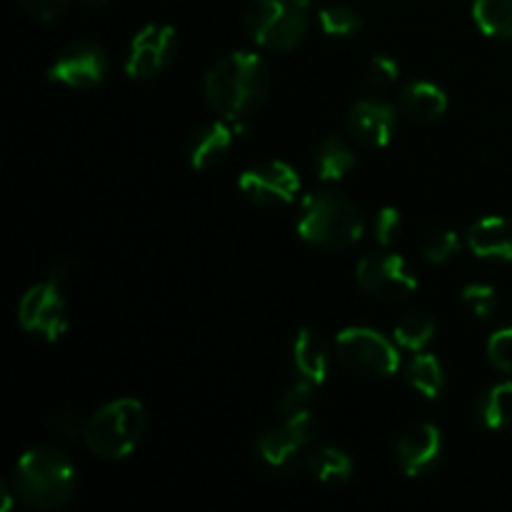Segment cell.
<instances>
[{"instance_id":"6da1fadb","label":"cell","mask_w":512,"mask_h":512,"mask_svg":"<svg viewBox=\"0 0 512 512\" xmlns=\"http://www.w3.org/2000/svg\"><path fill=\"white\" fill-rule=\"evenodd\" d=\"M273 88L270 65L250 50H235L210 65L205 75L208 105L230 123L250 118L268 100Z\"/></svg>"},{"instance_id":"7a4b0ae2","label":"cell","mask_w":512,"mask_h":512,"mask_svg":"<svg viewBox=\"0 0 512 512\" xmlns=\"http://www.w3.org/2000/svg\"><path fill=\"white\" fill-rule=\"evenodd\" d=\"M10 485L15 498L33 510H58L75 493V468L68 455L50 445L25 450L15 463Z\"/></svg>"},{"instance_id":"3957f363","label":"cell","mask_w":512,"mask_h":512,"mask_svg":"<svg viewBox=\"0 0 512 512\" xmlns=\"http://www.w3.org/2000/svg\"><path fill=\"white\" fill-rule=\"evenodd\" d=\"M295 230L308 245L320 250H345L365 235L358 205L335 190H315L300 203Z\"/></svg>"},{"instance_id":"277c9868","label":"cell","mask_w":512,"mask_h":512,"mask_svg":"<svg viewBox=\"0 0 512 512\" xmlns=\"http://www.w3.org/2000/svg\"><path fill=\"white\" fill-rule=\"evenodd\" d=\"M145 433H148L145 405L135 398H118L95 410L93 418L85 423L83 440L90 453L98 458L120 460L138 448Z\"/></svg>"},{"instance_id":"5b68a950","label":"cell","mask_w":512,"mask_h":512,"mask_svg":"<svg viewBox=\"0 0 512 512\" xmlns=\"http://www.w3.org/2000/svg\"><path fill=\"white\" fill-rule=\"evenodd\" d=\"M310 0H250L243 10V28L265 50H293L308 38Z\"/></svg>"},{"instance_id":"8992f818","label":"cell","mask_w":512,"mask_h":512,"mask_svg":"<svg viewBox=\"0 0 512 512\" xmlns=\"http://www.w3.org/2000/svg\"><path fill=\"white\" fill-rule=\"evenodd\" d=\"M333 348L340 365L358 378L385 380L400 370L398 345L373 328H345Z\"/></svg>"},{"instance_id":"52a82bcc","label":"cell","mask_w":512,"mask_h":512,"mask_svg":"<svg viewBox=\"0 0 512 512\" xmlns=\"http://www.w3.org/2000/svg\"><path fill=\"white\" fill-rule=\"evenodd\" d=\"M18 323L25 333L55 343L68 330V303H65L60 285L45 278L35 283L18 303Z\"/></svg>"},{"instance_id":"ba28073f","label":"cell","mask_w":512,"mask_h":512,"mask_svg":"<svg viewBox=\"0 0 512 512\" xmlns=\"http://www.w3.org/2000/svg\"><path fill=\"white\" fill-rule=\"evenodd\" d=\"M355 280L360 288L383 303H403L418 290V278L408 260L395 253H375L358 263Z\"/></svg>"},{"instance_id":"9c48e42d","label":"cell","mask_w":512,"mask_h":512,"mask_svg":"<svg viewBox=\"0 0 512 512\" xmlns=\"http://www.w3.org/2000/svg\"><path fill=\"white\" fill-rule=\"evenodd\" d=\"M238 188L258 208H285L300 193V175L283 160H263L240 175Z\"/></svg>"},{"instance_id":"30bf717a","label":"cell","mask_w":512,"mask_h":512,"mask_svg":"<svg viewBox=\"0 0 512 512\" xmlns=\"http://www.w3.org/2000/svg\"><path fill=\"white\" fill-rule=\"evenodd\" d=\"M178 53V33L168 23H150L135 33L125 55V73L133 80H153Z\"/></svg>"},{"instance_id":"8fae6325","label":"cell","mask_w":512,"mask_h":512,"mask_svg":"<svg viewBox=\"0 0 512 512\" xmlns=\"http://www.w3.org/2000/svg\"><path fill=\"white\" fill-rule=\"evenodd\" d=\"M108 53L93 40H73L65 45L48 68L53 83L73 90H88L103 83L108 75Z\"/></svg>"},{"instance_id":"7c38bea8","label":"cell","mask_w":512,"mask_h":512,"mask_svg":"<svg viewBox=\"0 0 512 512\" xmlns=\"http://www.w3.org/2000/svg\"><path fill=\"white\" fill-rule=\"evenodd\" d=\"M345 128H348L350 138L363 148H385L398 128V113H395L393 103L378 98V95H370V98H360L358 103L350 105L348 115H345Z\"/></svg>"},{"instance_id":"4fadbf2b","label":"cell","mask_w":512,"mask_h":512,"mask_svg":"<svg viewBox=\"0 0 512 512\" xmlns=\"http://www.w3.org/2000/svg\"><path fill=\"white\" fill-rule=\"evenodd\" d=\"M395 450L405 475L410 478L428 475L443 458V433L433 423H418L400 435Z\"/></svg>"},{"instance_id":"5bb4252c","label":"cell","mask_w":512,"mask_h":512,"mask_svg":"<svg viewBox=\"0 0 512 512\" xmlns=\"http://www.w3.org/2000/svg\"><path fill=\"white\" fill-rule=\"evenodd\" d=\"M243 123V120H240ZM240 123H230V120H213V123H205L190 135L188 145V158L190 165L195 170H208L215 168L218 163H223L225 155L233 148V140L238 135Z\"/></svg>"},{"instance_id":"9a60e30c","label":"cell","mask_w":512,"mask_h":512,"mask_svg":"<svg viewBox=\"0 0 512 512\" xmlns=\"http://www.w3.org/2000/svg\"><path fill=\"white\" fill-rule=\"evenodd\" d=\"M303 448L305 445L295 438L293 430L285 423H280L263 430V433L255 438L253 453L263 468L273 470V473H290V470H295V465L300 463V450Z\"/></svg>"},{"instance_id":"2e32d148","label":"cell","mask_w":512,"mask_h":512,"mask_svg":"<svg viewBox=\"0 0 512 512\" xmlns=\"http://www.w3.org/2000/svg\"><path fill=\"white\" fill-rule=\"evenodd\" d=\"M468 248L483 260L512 263V220L500 215L475 220L468 228Z\"/></svg>"},{"instance_id":"e0dca14e","label":"cell","mask_w":512,"mask_h":512,"mask_svg":"<svg viewBox=\"0 0 512 512\" xmlns=\"http://www.w3.org/2000/svg\"><path fill=\"white\" fill-rule=\"evenodd\" d=\"M335 348H330L328 340L313 328L298 330L293 340V368L300 378L320 385L325 383L333 363Z\"/></svg>"},{"instance_id":"ac0fdd59","label":"cell","mask_w":512,"mask_h":512,"mask_svg":"<svg viewBox=\"0 0 512 512\" xmlns=\"http://www.w3.org/2000/svg\"><path fill=\"white\" fill-rule=\"evenodd\" d=\"M400 110L415 123H435L448 113V95L430 80H413L400 90Z\"/></svg>"},{"instance_id":"d6986e66","label":"cell","mask_w":512,"mask_h":512,"mask_svg":"<svg viewBox=\"0 0 512 512\" xmlns=\"http://www.w3.org/2000/svg\"><path fill=\"white\" fill-rule=\"evenodd\" d=\"M355 168V153L340 135H328L313 153V170L325 183H338Z\"/></svg>"},{"instance_id":"ffe728a7","label":"cell","mask_w":512,"mask_h":512,"mask_svg":"<svg viewBox=\"0 0 512 512\" xmlns=\"http://www.w3.org/2000/svg\"><path fill=\"white\" fill-rule=\"evenodd\" d=\"M305 470L310 473V478L323 485H345L353 478V460L345 450L320 445L305 455Z\"/></svg>"},{"instance_id":"44dd1931","label":"cell","mask_w":512,"mask_h":512,"mask_svg":"<svg viewBox=\"0 0 512 512\" xmlns=\"http://www.w3.org/2000/svg\"><path fill=\"white\" fill-rule=\"evenodd\" d=\"M475 420L488 430H503L512 425V383L488 385L483 393L475 398L473 405Z\"/></svg>"},{"instance_id":"7402d4cb","label":"cell","mask_w":512,"mask_h":512,"mask_svg":"<svg viewBox=\"0 0 512 512\" xmlns=\"http://www.w3.org/2000/svg\"><path fill=\"white\" fill-rule=\"evenodd\" d=\"M403 375H405V383H408L415 393L423 395V398L435 400L443 395L445 373H443V365L438 363L435 355L425 353V350L415 353L413 358L408 360V365H405Z\"/></svg>"},{"instance_id":"603a6c76","label":"cell","mask_w":512,"mask_h":512,"mask_svg":"<svg viewBox=\"0 0 512 512\" xmlns=\"http://www.w3.org/2000/svg\"><path fill=\"white\" fill-rule=\"evenodd\" d=\"M473 20L488 38L512 40V0H475Z\"/></svg>"},{"instance_id":"cb8c5ba5","label":"cell","mask_w":512,"mask_h":512,"mask_svg":"<svg viewBox=\"0 0 512 512\" xmlns=\"http://www.w3.org/2000/svg\"><path fill=\"white\" fill-rule=\"evenodd\" d=\"M435 335V318L428 313H408L395 325V343L410 353H420Z\"/></svg>"},{"instance_id":"d4e9b609","label":"cell","mask_w":512,"mask_h":512,"mask_svg":"<svg viewBox=\"0 0 512 512\" xmlns=\"http://www.w3.org/2000/svg\"><path fill=\"white\" fill-rule=\"evenodd\" d=\"M318 25L330 38H353L363 28V18L348 3H330L318 10Z\"/></svg>"},{"instance_id":"484cf974","label":"cell","mask_w":512,"mask_h":512,"mask_svg":"<svg viewBox=\"0 0 512 512\" xmlns=\"http://www.w3.org/2000/svg\"><path fill=\"white\" fill-rule=\"evenodd\" d=\"M463 250V240L455 230H435L423 245V258L430 265H443L453 260Z\"/></svg>"},{"instance_id":"4316f807","label":"cell","mask_w":512,"mask_h":512,"mask_svg":"<svg viewBox=\"0 0 512 512\" xmlns=\"http://www.w3.org/2000/svg\"><path fill=\"white\" fill-rule=\"evenodd\" d=\"M463 303H465V308H468L470 313L480 320H490L500 308L498 293H495L493 285H483V283L465 285Z\"/></svg>"},{"instance_id":"83f0119b","label":"cell","mask_w":512,"mask_h":512,"mask_svg":"<svg viewBox=\"0 0 512 512\" xmlns=\"http://www.w3.org/2000/svg\"><path fill=\"white\" fill-rule=\"evenodd\" d=\"M313 398H315V383H310V380L300 378L298 375V378L283 390V395H280L278 400L280 415L288 418V415L300 413V410H310L313 408Z\"/></svg>"},{"instance_id":"f1b7e54d","label":"cell","mask_w":512,"mask_h":512,"mask_svg":"<svg viewBox=\"0 0 512 512\" xmlns=\"http://www.w3.org/2000/svg\"><path fill=\"white\" fill-rule=\"evenodd\" d=\"M398 75H400L398 60L390 58V55L378 53L370 58L368 68H365V85H368L370 90H388L390 85H395Z\"/></svg>"},{"instance_id":"f546056e","label":"cell","mask_w":512,"mask_h":512,"mask_svg":"<svg viewBox=\"0 0 512 512\" xmlns=\"http://www.w3.org/2000/svg\"><path fill=\"white\" fill-rule=\"evenodd\" d=\"M403 233V215L398 208H380L373 218V238L375 243L390 248Z\"/></svg>"},{"instance_id":"4dcf8cb0","label":"cell","mask_w":512,"mask_h":512,"mask_svg":"<svg viewBox=\"0 0 512 512\" xmlns=\"http://www.w3.org/2000/svg\"><path fill=\"white\" fill-rule=\"evenodd\" d=\"M488 360L495 370L512 375V328H500L490 335Z\"/></svg>"},{"instance_id":"1f68e13d","label":"cell","mask_w":512,"mask_h":512,"mask_svg":"<svg viewBox=\"0 0 512 512\" xmlns=\"http://www.w3.org/2000/svg\"><path fill=\"white\" fill-rule=\"evenodd\" d=\"M25 10H28L33 18L43 20V23H50V20L60 18V15L68 10L70 0H18Z\"/></svg>"},{"instance_id":"d6a6232c","label":"cell","mask_w":512,"mask_h":512,"mask_svg":"<svg viewBox=\"0 0 512 512\" xmlns=\"http://www.w3.org/2000/svg\"><path fill=\"white\" fill-rule=\"evenodd\" d=\"M48 425L53 433L63 435V438H75V435H83L85 423L73 413V410H58L48 418Z\"/></svg>"},{"instance_id":"836d02e7","label":"cell","mask_w":512,"mask_h":512,"mask_svg":"<svg viewBox=\"0 0 512 512\" xmlns=\"http://www.w3.org/2000/svg\"><path fill=\"white\" fill-rule=\"evenodd\" d=\"M70 275V265L68 263H53V268L48 270V280H53V283L63 285V280Z\"/></svg>"},{"instance_id":"e575fe53","label":"cell","mask_w":512,"mask_h":512,"mask_svg":"<svg viewBox=\"0 0 512 512\" xmlns=\"http://www.w3.org/2000/svg\"><path fill=\"white\" fill-rule=\"evenodd\" d=\"M80 3H83L85 8H90V10H98V8H105L110 0H80Z\"/></svg>"}]
</instances>
